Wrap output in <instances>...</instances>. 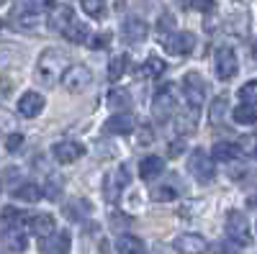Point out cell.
Masks as SVG:
<instances>
[{"label":"cell","mask_w":257,"mask_h":254,"mask_svg":"<svg viewBox=\"0 0 257 254\" xmlns=\"http://www.w3.org/2000/svg\"><path fill=\"white\" fill-rule=\"evenodd\" d=\"M67 67H70L67 52L52 47V49H47V52H41V57H39V62H36L34 77H36L39 85H44V88H54V85L62 80V75H64V70H67Z\"/></svg>","instance_id":"obj_1"},{"label":"cell","mask_w":257,"mask_h":254,"mask_svg":"<svg viewBox=\"0 0 257 254\" xmlns=\"http://www.w3.org/2000/svg\"><path fill=\"white\" fill-rule=\"evenodd\" d=\"M188 172L196 177V182L206 185L213 180V175H216V169H213V159L208 157V152L203 149V146H196V149L190 152V159H188Z\"/></svg>","instance_id":"obj_2"},{"label":"cell","mask_w":257,"mask_h":254,"mask_svg":"<svg viewBox=\"0 0 257 254\" xmlns=\"http://www.w3.org/2000/svg\"><path fill=\"white\" fill-rule=\"evenodd\" d=\"M226 234L237 246H247L252 241V231H249V218L242 210H229L226 216Z\"/></svg>","instance_id":"obj_3"},{"label":"cell","mask_w":257,"mask_h":254,"mask_svg":"<svg viewBox=\"0 0 257 254\" xmlns=\"http://www.w3.org/2000/svg\"><path fill=\"white\" fill-rule=\"evenodd\" d=\"M93 82V72L85 65H70L62 75V85L67 93H85Z\"/></svg>","instance_id":"obj_4"},{"label":"cell","mask_w":257,"mask_h":254,"mask_svg":"<svg viewBox=\"0 0 257 254\" xmlns=\"http://www.w3.org/2000/svg\"><path fill=\"white\" fill-rule=\"evenodd\" d=\"M128 182H132V175H128L126 167H116L113 172H108L105 180H103V195H105V200H108V203H118L123 187Z\"/></svg>","instance_id":"obj_5"},{"label":"cell","mask_w":257,"mask_h":254,"mask_svg":"<svg viewBox=\"0 0 257 254\" xmlns=\"http://www.w3.org/2000/svg\"><path fill=\"white\" fill-rule=\"evenodd\" d=\"M193 47H196V36L190 31H173L162 36V49L167 54H175V57H183V54H190Z\"/></svg>","instance_id":"obj_6"},{"label":"cell","mask_w":257,"mask_h":254,"mask_svg":"<svg viewBox=\"0 0 257 254\" xmlns=\"http://www.w3.org/2000/svg\"><path fill=\"white\" fill-rule=\"evenodd\" d=\"M183 93H185V100L190 108H201L203 105V98H206V82L198 72H188L183 77Z\"/></svg>","instance_id":"obj_7"},{"label":"cell","mask_w":257,"mask_h":254,"mask_svg":"<svg viewBox=\"0 0 257 254\" xmlns=\"http://www.w3.org/2000/svg\"><path fill=\"white\" fill-rule=\"evenodd\" d=\"M173 111H175V95H173V88L167 82V88H162L152 100V116L157 123H167L173 118Z\"/></svg>","instance_id":"obj_8"},{"label":"cell","mask_w":257,"mask_h":254,"mask_svg":"<svg viewBox=\"0 0 257 254\" xmlns=\"http://www.w3.org/2000/svg\"><path fill=\"white\" fill-rule=\"evenodd\" d=\"M239 70V62H237V54H234L231 47H219L216 49V75L219 80L229 82Z\"/></svg>","instance_id":"obj_9"},{"label":"cell","mask_w":257,"mask_h":254,"mask_svg":"<svg viewBox=\"0 0 257 254\" xmlns=\"http://www.w3.org/2000/svg\"><path fill=\"white\" fill-rule=\"evenodd\" d=\"M0 241H3V246L13 254H21V251L29 249V234L24 231V226H6L0 231Z\"/></svg>","instance_id":"obj_10"},{"label":"cell","mask_w":257,"mask_h":254,"mask_svg":"<svg viewBox=\"0 0 257 254\" xmlns=\"http://www.w3.org/2000/svg\"><path fill=\"white\" fill-rule=\"evenodd\" d=\"M41 24H44V16L36 13V11H29V8H16L11 13V26L18 29V31H36L41 29Z\"/></svg>","instance_id":"obj_11"},{"label":"cell","mask_w":257,"mask_h":254,"mask_svg":"<svg viewBox=\"0 0 257 254\" xmlns=\"http://www.w3.org/2000/svg\"><path fill=\"white\" fill-rule=\"evenodd\" d=\"M173 249L178 254H206L208 251V241L201 234H180L173 241Z\"/></svg>","instance_id":"obj_12"},{"label":"cell","mask_w":257,"mask_h":254,"mask_svg":"<svg viewBox=\"0 0 257 254\" xmlns=\"http://www.w3.org/2000/svg\"><path fill=\"white\" fill-rule=\"evenodd\" d=\"M52 154H54V159L59 164H72V162H77L85 154V146L80 141H57L52 146Z\"/></svg>","instance_id":"obj_13"},{"label":"cell","mask_w":257,"mask_h":254,"mask_svg":"<svg viewBox=\"0 0 257 254\" xmlns=\"http://www.w3.org/2000/svg\"><path fill=\"white\" fill-rule=\"evenodd\" d=\"M39 249L41 254H64L70 249V234L67 231H52L49 236L39 239Z\"/></svg>","instance_id":"obj_14"},{"label":"cell","mask_w":257,"mask_h":254,"mask_svg":"<svg viewBox=\"0 0 257 254\" xmlns=\"http://www.w3.org/2000/svg\"><path fill=\"white\" fill-rule=\"evenodd\" d=\"M44 95H39L36 90H29L18 98V113L24 118H36L41 111H44Z\"/></svg>","instance_id":"obj_15"},{"label":"cell","mask_w":257,"mask_h":254,"mask_svg":"<svg viewBox=\"0 0 257 254\" xmlns=\"http://www.w3.org/2000/svg\"><path fill=\"white\" fill-rule=\"evenodd\" d=\"M147 34H149V29L142 18H126L121 24V36L126 44H142L147 39Z\"/></svg>","instance_id":"obj_16"},{"label":"cell","mask_w":257,"mask_h":254,"mask_svg":"<svg viewBox=\"0 0 257 254\" xmlns=\"http://www.w3.org/2000/svg\"><path fill=\"white\" fill-rule=\"evenodd\" d=\"M137 129V118L132 113H116L105 121V131L108 134H116V136H126Z\"/></svg>","instance_id":"obj_17"},{"label":"cell","mask_w":257,"mask_h":254,"mask_svg":"<svg viewBox=\"0 0 257 254\" xmlns=\"http://www.w3.org/2000/svg\"><path fill=\"white\" fill-rule=\"evenodd\" d=\"M162 172H165V159H162V157H144V159L139 162V177H142L144 182L160 177Z\"/></svg>","instance_id":"obj_18"},{"label":"cell","mask_w":257,"mask_h":254,"mask_svg":"<svg viewBox=\"0 0 257 254\" xmlns=\"http://www.w3.org/2000/svg\"><path fill=\"white\" fill-rule=\"evenodd\" d=\"M29 231H31L34 236L44 239V236H49L52 231H54V218L49 213H36V216L29 218Z\"/></svg>","instance_id":"obj_19"},{"label":"cell","mask_w":257,"mask_h":254,"mask_svg":"<svg viewBox=\"0 0 257 254\" xmlns=\"http://www.w3.org/2000/svg\"><path fill=\"white\" fill-rule=\"evenodd\" d=\"M226 113H229V98L226 95H216L211 100V105H208V123L211 126H221Z\"/></svg>","instance_id":"obj_20"},{"label":"cell","mask_w":257,"mask_h":254,"mask_svg":"<svg viewBox=\"0 0 257 254\" xmlns=\"http://www.w3.org/2000/svg\"><path fill=\"white\" fill-rule=\"evenodd\" d=\"M198 111L201 108H185L178 118H175V129H178V134L180 136H185V134H196V126H198Z\"/></svg>","instance_id":"obj_21"},{"label":"cell","mask_w":257,"mask_h":254,"mask_svg":"<svg viewBox=\"0 0 257 254\" xmlns=\"http://www.w3.org/2000/svg\"><path fill=\"white\" fill-rule=\"evenodd\" d=\"M116 251H118V254H144L147 246H144V241H142L139 236H134V234H121V236L116 239Z\"/></svg>","instance_id":"obj_22"},{"label":"cell","mask_w":257,"mask_h":254,"mask_svg":"<svg viewBox=\"0 0 257 254\" xmlns=\"http://www.w3.org/2000/svg\"><path fill=\"white\" fill-rule=\"evenodd\" d=\"M41 195L44 193H41V187L36 182H21L13 187V198L24 200V203H36V200H41Z\"/></svg>","instance_id":"obj_23"},{"label":"cell","mask_w":257,"mask_h":254,"mask_svg":"<svg viewBox=\"0 0 257 254\" xmlns=\"http://www.w3.org/2000/svg\"><path fill=\"white\" fill-rule=\"evenodd\" d=\"M75 21V13H72V8L70 6H57L54 11H52V18H49V24H52V29L54 31H64L70 24Z\"/></svg>","instance_id":"obj_24"},{"label":"cell","mask_w":257,"mask_h":254,"mask_svg":"<svg viewBox=\"0 0 257 254\" xmlns=\"http://www.w3.org/2000/svg\"><path fill=\"white\" fill-rule=\"evenodd\" d=\"M237 157H239L237 144H229V141H219V144H213V149H211L213 162H234Z\"/></svg>","instance_id":"obj_25"},{"label":"cell","mask_w":257,"mask_h":254,"mask_svg":"<svg viewBox=\"0 0 257 254\" xmlns=\"http://www.w3.org/2000/svg\"><path fill=\"white\" fill-rule=\"evenodd\" d=\"M62 210H64V216H67V218L80 221V218H85V216H90L93 205H90L88 200H82V198H75V200H70L67 205H64Z\"/></svg>","instance_id":"obj_26"},{"label":"cell","mask_w":257,"mask_h":254,"mask_svg":"<svg viewBox=\"0 0 257 254\" xmlns=\"http://www.w3.org/2000/svg\"><path fill=\"white\" fill-rule=\"evenodd\" d=\"M180 195V190L175 185H155L152 190H149V200L155 203H167V200H175Z\"/></svg>","instance_id":"obj_27"},{"label":"cell","mask_w":257,"mask_h":254,"mask_svg":"<svg viewBox=\"0 0 257 254\" xmlns=\"http://www.w3.org/2000/svg\"><path fill=\"white\" fill-rule=\"evenodd\" d=\"M165 70H167L165 59H160V57H147V62L142 65L139 75H142V77H147V80H155V77H160Z\"/></svg>","instance_id":"obj_28"},{"label":"cell","mask_w":257,"mask_h":254,"mask_svg":"<svg viewBox=\"0 0 257 254\" xmlns=\"http://www.w3.org/2000/svg\"><path fill=\"white\" fill-rule=\"evenodd\" d=\"M64 34V39H70L72 44H85L88 41V36H90V31H88V26L85 24H80V21H72V24L62 31Z\"/></svg>","instance_id":"obj_29"},{"label":"cell","mask_w":257,"mask_h":254,"mask_svg":"<svg viewBox=\"0 0 257 254\" xmlns=\"http://www.w3.org/2000/svg\"><path fill=\"white\" fill-rule=\"evenodd\" d=\"M231 118L237 121L239 126L257 123V105H237V108L231 111Z\"/></svg>","instance_id":"obj_30"},{"label":"cell","mask_w":257,"mask_h":254,"mask_svg":"<svg viewBox=\"0 0 257 254\" xmlns=\"http://www.w3.org/2000/svg\"><path fill=\"white\" fill-rule=\"evenodd\" d=\"M126 70H128V57H126V54H116V57L111 59V65H108V80H111V82H118Z\"/></svg>","instance_id":"obj_31"},{"label":"cell","mask_w":257,"mask_h":254,"mask_svg":"<svg viewBox=\"0 0 257 254\" xmlns=\"http://www.w3.org/2000/svg\"><path fill=\"white\" fill-rule=\"evenodd\" d=\"M0 218H3L6 226H24L29 221L26 210H21V208H3V216Z\"/></svg>","instance_id":"obj_32"},{"label":"cell","mask_w":257,"mask_h":254,"mask_svg":"<svg viewBox=\"0 0 257 254\" xmlns=\"http://www.w3.org/2000/svg\"><path fill=\"white\" fill-rule=\"evenodd\" d=\"M108 105L111 108H121L126 113V108L132 105V95H128L126 90H111L108 93Z\"/></svg>","instance_id":"obj_33"},{"label":"cell","mask_w":257,"mask_h":254,"mask_svg":"<svg viewBox=\"0 0 257 254\" xmlns=\"http://www.w3.org/2000/svg\"><path fill=\"white\" fill-rule=\"evenodd\" d=\"M239 100L242 105H257V80H249L239 88Z\"/></svg>","instance_id":"obj_34"},{"label":"cell","mask_w":257,"mask_h":254,"mask_svg":"<svg viewBox=\"0 0 257 254\" xmlns=\"http://www.w3.org/2000/svg\"><path fill=\"white\" fill-rule=\"evenodd\" d=\"M80 6L90 18H103L105 16V0H80Z\"/></svg>","instance_id":"obj_35"},{"label":"cell","mask_w":257,"mask_h":254,"mask_svg":"<svg viewBox=\"0 0 257 254\" xmlns=\"http://www.w3.org/2000/svg\"><path fill=\"white\" fill-rule=\"evenodd\" d=\"M16 131V116L6 108H0V139Z\"/></svg>","instance_id":"obj_36"},{"label":"cell","mask_w":257,"mask_h":254,"mask_svg":"<svg viewBox=\"0 0 257 254\" xmlns=\"http://www.w3.org/2000/svg\"><path fill=\"white\" fill-rule=\"evenodd\" d=\"M157 31H160L162 36L173 34V31H175V16H173V13H162L160 21H157Z\"/></svg>","instance_id":"obj_37"},{"label":"cell","mask_w":257,"mask_h":254,"mask_svg":"<svg viewBox=\"0 0 257 254\" xmlns=\"http://www.w3.org/2000/svg\"><path fill=\"white\" fill-rule=\"evenodd\" d=\"M239 154H249V157H257V136L252 134V136H242V141H239Z\"/></svg>","instance_id":"obj_38"},{"label":"cell","mask_w":257,"mask_h":254,"mask_svg":"<svg viewBox=\"0 0 257 254\" xmlns=\"http://www.w3.org/2000/svg\"><path fill=\"white\" fill-rule=\"evenodd\" d=\"M111 31H100V34H95L93 39H90V47L93 49H108L111 47Z\"/></svg>","instance_id":"obj_39"},{"label":"cell","mask_w":257,"mask_h":254,"mask_svg":"<svg viewBox=\"0 0 257 254\" xmlns=\"http://www.w3.org/2000/svg\"><path fill=\"white\" fill-rule=\"evenodd\" d=\"M21 146H24V136H21L18 131H13V134H8V139H6V152H11V154H16Z\"/></svg>","instance_id":"obj_40"},{"label":"cell","mask_w":257,"mask_h":254,"mask_svg":"<svg viewBox=\"0 0 257 254\" xmlns=\"http://www.w3.org/2000/svg\"><path fill=\"white\" fill-rule=\"evenodd\" d=\"M59 187H62V180H59V177H52V180L44 185V190H41V193L54 200V198H59Z\"/></svg>","instance_id":"obj_41"},{"label":"cell","mask_w":257,"mask_h":254,"mask_svg":"<svg viewBox=\"0 0 257 254\" xmlns=\"http://www.w3.org/2000/svg\"><path fill=\"white\" fill-rule=\"evenodd\" d=\"M185 149H188L185 141H183V139H175V141H170V144H167V157H170V159H175V157H180Z\"/></svg>","instance_id":"obj_42"},{"label":"cell","mask_w":257,"mask_h":254,"mask_svg":"<svg viewBox=\"0 0 257 254\" xmlns=\"http://www.w3.org/2000/svg\"><path fill=\"white\" fill-rule=\"evenodd\" d=\"M185 6L193 11H211L213 8V0H185Z\"/></svg>","instance_id":"obj_43"},{"label":"cell","mask_w":257,"mask_h":254,"mask_svg":"<svg viewBox=\"0 0 257 254\" xmlns=\"http://www.w3.org/2000/svg\"><path fill=\"white\" fill-rule=\"evenodd\" d=\"M237 244H234V241H221L219 244V249H216V254H237Z\"/></svg>","instance_id":"obj_44"},{"label":"cell","mask_w":257,"mask_h":254,"mask_svg":"<svg viewBox=\"0 0 257 254\" xmlns=\"http://www.w3.org/2000/svg\"><path fill=\"white\" fill-rule=\"evenodd\" d=\"M0 90H3L6 95L11 93V80H8V77H0Z\"/></svg>","instance_id":"obj_45"},{"label":"cell","mask_w":257,"mask_h":254,"mask_svg":"<svg viewBox=\"0 0 257 254\" xmlns=\"http://www.w3.org/2000/svg\"><path fill=\"white\" fill-rule=\"evenodd\" d=\"M3 3H6V0H0V8H3Z\"/></svg>","instance_id":"obj_46"},{"label":"cell","mask_w":257,"mask_h":254,"mask_svg":"<svg viewBox=\"0 0 257 254\" xmlns=\"http://www.w3.org/2000/svg\"><path fill=\"white\" fill-rule=\"evenodd\" d=\"M254 228H257V221H254Z\"/></svg>","instance_id":"obj_47"}]
</instances>
